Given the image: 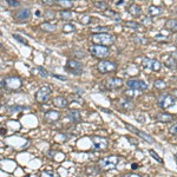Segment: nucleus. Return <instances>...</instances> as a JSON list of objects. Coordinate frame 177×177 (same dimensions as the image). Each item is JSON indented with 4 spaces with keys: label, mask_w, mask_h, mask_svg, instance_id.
<instances>
[{
    "label": "nucleus",
    "mask_w": 177,
    "mask_h": 177,
    "mask_svg": "<svg viewBox=\"0 0 177 177\" xmlns=\"http://www.w3.org/2000/svg\"><path fill=\"white\" fill-rule=\"evenodd\" d=\"M128 86L130 89L133 90H137V91H145L148 89V84L143 80H139V79H132L128 82Z\"/></svg>",
    "instance_id": "12"
},
{
    "label": "nucleus",
    "mask_w": 177,
    "mask_h": 177,
    "mask_svg": "<svg viewBox=\"0 0 177 177\" xmlns=\"http://www.w3.org/2000/svg\"><path fill=\"white\" fill-rule=\"evenodd\" d=\"M152 62L154 59H150V58H144L142 60V65L145 70H151L152 71Z\"/></svg>",
    "instance_id": "28"
},
{
    "label": "nucleus",
    "mask_w": 177,
    "mask_h": 177,
    "mask_svg": "<svg viewBox=\"0 0 177 177\" xmlns=\"http://www.w3.org/2000/svg\"><path fill=\"white\" fill-rule=\"evenodd\" d=\"M165 29L172 32H177V20L176 19H168L165 23Z\"/></svg>",
    "instance_id": "23"
},
{
    "label": "nucleus",
    "mask_w": 177,
    "mask_h": 177,
    "mask_svg": "<svg viewBox=\"0 0 177 177\" xmlns=\"http://www.w3.org/2000/svg\"><path fill=\"white\" fill-rule=\"evenodd\" d=\"M97 70L102 75L110 73V72H114V71L117 70V64L115 62H112V60H100L97 64Z\"/></svg>",
    "instance_id": "6"
},
{
    "label": "nucleus",
    "mask_w": 177,
    "mask_h": 177,
    "mask_svg": "<svg viewBox=\"0 0 177 177\" xmlns=\"http://www.w3.org/2000/svg\"><path fill=\"white\" fill-rule=\"evenodd\" d=\"M169 132L171 135H177V123H174L169 129Z\"/></svg>",
    "instance_id": "42"
},
{
    "label": "nucleus",
    "mask_w": 177,
    "mask_h": 177,
    "mask_svg": "<svg viewBox=\"0 0 177 177\" xmlns=\"http://www.w3.org/2000/svg\"><path fill=\"white\" fill-rule=\"evenodd\" d=\"M51 93H52V90L48 86H41L36 92V100L40 104H44V103L48 102Z\"/></svg>",
    "instance_id": "7"
},
{
    "label": "nucleus",
    "mask_w": 177,
    "mask_h": 177,
    "mask_svg": "<svg viewBox=\"0 0 177 177\" xmlns=\"http://www.w3.org/2000/svg\"><path fill=\"white\" fill-rule=\"evenodd\" d=\"M128 13L129 14H131L132 17H139L140 16V13H142V8H140V6L139 5H137V4H131L130 6L128 7Z\"/></svg>",
    "instance_id": "18"
},
{
    "label": "nucleus",
    "mask_w": 177,
    "mask_h": 177,
    "mask_svg": "<svg viewBox=\"0 0 177 177\" xmlns=\"http://www.w3.org/2000/svg\"><path fill=\"white\" fill-rule=\"evenodd\" d=\"M162 14V8L160 6H150L148 8V16L149 17H158Z\"/></svg>",
    "instance_id": "21"
},
{
    "label": "nucleus",
    "mask_w": 177,
    "mask_h": 177,
    "mask_svg": "<svg viewBox=\"0 0 177 177\" xmlns=\"http://www.w3.org/2000/svg\"><path fill=\"white\" fill-rule=\"evenodd\" d=\"M44 5H47V6H51V5H53L54 4V0H40Z\"/></svg>",
    "instance_id": "45"
},
{
    "label": "nucleus",
    "mask_w": 177,
    "mask_h": 177,
    "mask_svg": "<svg viewBox=\"0 0 177 177\" xmlns=\"http://www.w3.org/2000/svg\"><path fill=\"white\" fill-rule=\"evenodd\" d=\"M92 40L97 45H104V46H110L115 43L116 38L109 33H93Z\"/></svg>",
    "instance_id": "2"
},
{
    "label": "nucleus",
    "mask_w": 177,
    "mask_h": 177,
    "mask_svg": "<svg viewBox=\"0 0 177 177\" xmlns=\"http://www.w3.org/2000/svg\"><path fill=\"white\" fill-rule=\"evenodd\" d=\"M90 21H91V17L87 16V14H85V16L80 18V23L83 25H87V24H90Z\"/></svg>",
    "instance_id": "36"
},
{
    "label": "nucleus",
    "mask_w": 177,
    "mask_h": 177,
    "mask_svg": "<svg viewBox=\"0 0 177 177\" xmlns=\"http://www.w3.org/2000/svg\"><path fill=\"white\" fill-rule=\"evenodd\" d=\"M177 103V99L171 94V93H162L161 96H158L157 98V104L164 110L175 106Z\"/></svg>",
    "instance_id": "3"
},
{
    "label": "nucleus",
    "mask_w": 177,
    "mask_h": 177,
    "mask_svg": "<svg viewBox=\"0 0 177 177\" xmlns=\"http://www.w3.org/2000/svg\"><path fill=\"white\" fill-rule=\"evenodd\" d=\"M149 154L151 155V157H152V158H155V160H156L157 162H160V163H162V162H163V161H162L161 157H160V156H158L157 154H156L154 150H149Z\"/></svg>",
    "instance_id": "39"
},
{
    "label": "nucleus",
    "mask_w": 177,
    "mask_h": 177,
    "mask_svg": "<svg viewBox=\"0 0 177 177\" xmlns=\"http://www.w3.org/2000/svg\"><path fill=\"white\" fill-rule=\"evenodd\" d=\"M94 6L97 8H99V10H103V11H106V10H108V5H106L105 2H103V1H97V2H94Z\"/></svg>",
    "instance_id": "34"
},
{
    "label": "nucleus",
    "mask_w": 177,
    "mask_h": 177,
    "mask_svg": "<svg viewBox=\"0 0 177 177\" xmlns=\"http://www.w3.org/2000/svg\"><path fill=\"white\" fill-rule=\"evenodd\" d=\"M105 16L109 17V18H111V19H115V20H117V21L121 20L119 14H118L117 12H115V11H111V10H106V11H105Z\"/></svg>",
    "instance_id": "27"
},
{
    "label": "nucleus",
    "mask_w": 177,
    "mask_h": 177,
    "mask_svg": "<svg viewBox=\"0 0 177 177\" xmlns=\"http://www.w3.org/2000/svg\"><path fill=\"white\" fill-rule=\"evenodd\" d=\"M136 168H138V165H136V164L133 163V165H132V169H136Z\"/></svg>",
    "instance_id": "53"
},
{
    "label": "nucleus",
    "mask_w": 177,
    "mask_h": 177,
    "mask_svg": "<svg viewBox=\"0 0 177 177\" xmlns=\"http://www.w3.org/2000/svg\"><path fill=\"white\" fill-rule=\"evenodd\" d=\"M73 54H75L77 58H84L85 56H86V54H85L83 51H80V52H78V51H75V52H73Z\"/></svg>",
    "instance_id": "44"
},
{
    "label": "nucleus",
    "mask_w": 177,
    "mask_h": 177,
    "mask_svg": "<svg viewBox=\"0 0 177 177\" xmlns=\"http://www.w3.org/2000/svg\"><path fill=\"white\" fill-rule=\"evenodd\" d=\"M20 2L18 0H8V6L11 8H14V7H19Z\"/></svg>",
    "instance_id": "37"
},
{
    "label": "nucleus",
    "mask_w": 177,
    "mask_h": 177,
    "mask_svg": "<svg viewBox=\"0 0 177 177\" xmlns=\"http://www.w3.org/2000/svg\"><path fill=\"white\" fill-rule=\"evenodd\" d=\"M171 177H174V176H171Z\"/></svg>",
    "instance_id": "57"
},
{
    "label": "nucleus",
    "mask_w": 177,
    "mask_h": 177,
    "mask_svg": "<svg viewBox=\"0 0 177 177\" xmlns=\"http://www.w3.org/2000/svg\"><path fill=\"white\" fill-rule=\"evenodd\" d=\"M139 91H137V90H133V89H128L126 91H124V94L125 96H128V98L130 99V98H132L135 94H138Z\"/></svg>",
    "instance_id": "31"
},
{
    "label": "nucleus",
    "mask_w": 177,
    "mask_h": 177,
    "mask_svg": "<svg viewBox=\"0 0 177 177\" xmlns=\"http://www.w3.org/2000/svg\"><path fill=\"white\" fill-rule=\"evenodd\" d=\"M44 119H45L46 122H48V123H54V122H57V121L60 119V114H59L58 111L50 110V111L45 112V115H44Z\"/></svg>",
    "instance_id": "15"
},
{
    "label": "nucleus",
    "mask_w": 177,
    "mask_h": 177,
    "mask_svg": "<svg viewBox=\"0 0 177 177\" xmlns=\"http://www.w3.org/2000/svg\"><path fill=\"white\" fill-rule=\"evenodd\" d=\"M37 71H38L39 75H40L41 77H44V78H46V77H47V72H46V70L44 69V67L39 66V67H37Z\"/></svg>",
    "instance_id": "41"
},
{
    "label": "nucleus",
    "mask_w": 177,
    "mask_h": 177,
    "mask_svg": "<svg viewBox=\"0 0 177 177\" xmlns=\"http://www.w3.org/2000/svg\"><path fill=\"white\" fill-rule=\"evenodd\" d=\"M75 31H76V26H75L73 24L71 23L64 24V26H63V32H64V33H71V32H75Z\"/></svg>",
    "instance_id": "26"
},
{
    "label": "nucleus",
    "mask_w": 177,
    "mask_h": 177,
    "mask_svg": "<svg viewBox=\"0 0 177 177\" xmlns=\"http://www.w3.org/2000/svg\"><path fill=\"white\" fill-rule=\"evenodd\" d=\"M91 140L93 142V149H96V150H105L109 145V140L105 137L92 136Z\"/></svg>",
    "instance_id": "10"
},
{
    "label": "nucleus",
    "mask_w": 177,
    "mask_h": 177,
    "mask_svg": "<svg viewBox=\"0 0 177 177\" xmlns=\"http://www.w3.org/2000/svg\"><path fill=\"white\" fill-rule=\"evenodd\" d=\"M125 128L128 129L129 131H131V132H133L136 136H138V137H140V138L143 139V140H145V142H148V143H154L155 139L151 137V136H149L148 133H145V132H143V131L138 130V129H136L135 126H132L131 124H125Z\"/></svg>",
    "instance_id": "8"
},
{
    "label": "nucleus",
    "mask_w": 177,
    "mask_h": 177,
    "mask_svg": "<svg viewBox=\"0 0 177 177\" xmlns=\"http://www.w3.org/2000/svg\"><path fill=\"white\" fill-rule=\"evenodd\" d=\"M89 51L90 53L92 54L94 58H98V59H104L106 58L109 54H110V48L109 46H104V45H91L89 47Z\"/></svg>",
    "instance_id": "5"
},
{
    "label": "nucleus",
    "mask_w": 177,
    "mask_h": 177,
    "mask_svg": "<svg viewBox=\"0 0 177 177\" xmlns=\"http://www.w3.org/2000/svg\"><path fill=\"white\" fill-rule=\"evenodd\" d=\"M128 139H129V142H131L132 144H135V145H136V142H135V140H133L132 138H128Z\"/></svg>",
    "instance_id": "52"
},
{
    "label": "nucleus",
    "mask_w": 177,
    "mask_h": 177,
    "mask_svg": "<svg viewBox=\"0 0 177 177\" xmlns=\"http://www.w3.org/2000/svg\"><path fill=\"white\" fill-rule=\"evenodd\" d=\"M53 104L57 106V108H66L67 106V104H69V102H67V99L65 98V97H63V96H58V97H56V98H53Z\"/></svg>",
    "instance_id": "19"
},
{
    "label": "nucleus",
    "mask_w": 177,
    "mask_h": 177,
    "mask_svg": "<svg viewBox=\"0 0 177 177\" xmlns=\"http://www.w3.org/2000/svg\"><path fill=\"white\" fill-rule=\"evenodd\" d=\"M65 66H66V70L73 75H82L83 73V65L78 60H67Z\"/></svg>",
    "instance_id": "9"
},
{
    "label": "nucleus",
    "mask_w": 177,
    "mask_h": 177,
    "mask_svg": "<svg viewBox=\"0 0 177 177\" xmlns=\"http://www.w3.org/2000/svg\"><path fill=\"white\" fill-rule=\"evenodd\" d=\"M132 40H133L136 44H144L146 41L145 38H143V37H140V36H133V37H132Z\"/></svg>",
    "instance_id": "35"
},
{
    "label": "nucleus",
    "mask_w": 177,
    "mask_h": 177,
    "mask_svg": "<svg viewBox=\"0 0 177 177\" xmlns=\"http://www.w3.org/2000/svg\"><path fill=\"white\" fill-rule=\"evenodd\" d=\"M57 5L60 6L62 8H64V10H69V8H71L73 6V4H72L71 0H57Z\"/></svg>",
    "instance_id": "24"
},
{
    "label": "nucleus",
    "mask_w": 177,
    "mask_h": 177,
    "mask_svg": "<svg viewBox=\"0 0 177 177\" xmlns=\"http://www.w3.org/2000/svg\"><path fill=\"white\" fill-rule=\"evenodd\" d=\"M171 94H172V96H174V97H175V98L177 99V89L172 90V91H171Z\"/></svg>",
    "instance_id": "50"
},
{
    "label": "nucleus",
    "mask_w": 177,
    "mask_h": 177,
    "mask_svg": "<svg viewBox=\"0 0 177 177\" xmlns=\"http://www.w3.org/2000/svg\"><path fill=\"white\" fill-rule=\"evenodd\" d=\"M155 119L158 121V122H162V123H170L174 121V117L170 114H167V112H162V114H157L155 116Z\"/></svg>",
    "instance_id": "17"
},
{
    "label": "nucleus",
    "mask_w": 177,
    "mask_h": 177,
    "mask_svg": "<svg viewBox=\"0 0 177 177\" xmlns=\"http://www.w3.org/2000/svg\"><path fill=\"white\" fill-rule=\"evenodd\" d=\"M118 161H119L118 156H109V157H104V158H102V160L98 161V168L102 170H105V171L112 170L117 167Z\"/></svg>",
    "instance_id": "4"
},
{
    "label": "nucleus",
    "mask_w": 177,
    "mask_h": 177,
    "mask_svg": "<svg viewBox=\"0 0 177 177\" xmlns=\"http://www.w3.org/2000/svg\"><path fill=\"white\" fill-rule=\"evenodd\" d=\"M25 110V106H10L8 111L10 112H18V111H23Z\"/></svg>",
    "instance_id": "38"
},
{
    "label": "nucleus",
    "mask_w": 177,
    "mask_h": 177,
    "mask_svg": "<svg viewBox=\"0 0 177 177\" xmlns=\"http://www.w3.org/2000/svg\"><path fill=\"white\" fill-rule=\"evenodd\" d=\"M30 17H31V10L27 7L20 8L16 14H14V18H16V20H18V21H25V20H27Z\"/></svg>",
    "instance_id": "13"
},
{
    "label": "nucleus",
    "mask_w": 177,
    "mask_h": 177,
    "mask_svg": "<svg viewBox=\"0 0 177 177\" xmlns=\"http://www.w3.org/2000/svg\"><path fill=\"white\" fill-rule=\"evenodd\" d=\"M122 177H140V176L137 175V174H126V175H124Z\"/></svg>",
    "instance_id": "49"
},
{
    "label": "nucleus",
    "mask_w": 177,
    "mask_h": 177,
    "mask_svg": "<svg viewBox=\"0 0 177 177\" xmlns=\"http://www.w3.org/2000/svg\"><path fill=\"white\" fill-rule=\"evenodd\" d=\"M40 29L44 32H47V33H52L57 30V26L52 23H48V21H45L40 25Z\"/></svg>",
    "instance_id": "20"
},
{
    "label": "nucleus",
    "mask_w": 177,
    "mask_h": 177,
    "mask_svg": "<svg viewBox=\"0 0 177 177\" xmlns=\"http://www.w3.org/2000/svg\"><path fill=\"white\" fill-rule=\"evenodd\" d=\"M142 21H143V24H144V25H150V24H151V20H150V18H143V20H142Z\"/></svg>",
    "instance_id": "48"
},
{
    "label": "nucleus",
    "mask_w": 177,
    "mask_h": 177,
    "mask_svg": "<svg viewBox=\"0 0 177 177\" xmlns=\"http://www.w3.org/2000/svg\"><path fill=\"white\" fill-rule=\"evenodd\" d=\"M123 0H119V1H117V4H116V5H117V6H121V5H123Z\"/></svg>",
    "instance_id": "51"
},
{
    "label": "nucleus",
    "mask_w": 177,
    "mask_h": 177,
    "mask_svg": "<svg viewBox=\"0 0 177 177\" xmlns=\"http://www.w3.org/2000/svg\"><path fill=\"white\" fill-rule=\"evenodd\" d=\"M59 16H60V18L64 19V20H71L72 17H73V13H72L71 11H69V10H65V11H62V12L59 13Z\"/></svg>",
    "instance_id": "29"
},
{
    "label": "nucleus",
    "mask_w": 177,
    "mask_h": 177,
    "mask_svg": "<svg viewBox=\"0 0 177 177\" xmlns=\"http://www.w3.org/2000/svg\"><path fill=\"white\" fill-rule=\"evenodd\" d=\"M163 64L165 67L169 70H176L177 69V59L172 56H164L163 57Z\"/></svg>",
    "instance_id": "14"
},
{
    "label": "nucleus",
    "mask_w": 177,
    "mask_h": 177,
    "mask_svg": "<svg viewBox=\"0 0 177 177\" xmlns=\"http://www.w3.org/2000/svg\"><path fill=\"white\" fill-rule=\"evenodd\" d=\"M124 26L125 27H128V29H133V30H137L139 29V25L138 23H135V21H126V23H124Z\"/></svg>",
    "instance_id": "30"
},
{
    "label": "nucleus",
    "mask_w": 177,
    "mask_h": 177,
    "mask_svg": "<svg viewBox=\"0 0 177 177\" xmlns=\"http://www.w3.org/2000/svg\"><path fill=\"white\" fill-rule=\"evenodd\" d=\"M123 84H124V80L122 79V78L111 77L106 80V83H105V87H106L108 90H116V89L123 86Z\"/></svg>",
    "instance_id": "11"
},
{
    "label": "nucleus",
    "mask_w": 177,
    "mask_h": 177,
    "mask_svg": "<svg viewBox=\"0 0 177 177\" xmlns=\"http://www.w3.org/2000/svg\"><path fill=\"white\" fill-rule=\"evenodd\" d=\"M12 37H13V38H14V39H17V40H18L19 43H21V44H24V45H27V40H26V39L24 38V37H21L20 34H17V33H13V34H12Z\"/></svg>",
    "instance_id": "32"
},
{
    "label": "nucleus",
    "mask_w": 177,
    "mask_h": 177,
    "mask_svg": "<svg viewBox=\"0 0 177 177\" xmlns=\"http://www.w3.org/2000/svg\"><path fill=\"white\" fill-rule=\"evenodd\" d=\"M66 117H67V119L71 123L75 124L79 123L82 121V116H80V112L78 110H70L69 112H67V115H66Z\"/></svg>",
    "instance_id": "16"
},
{
    "label": "nucleus",
    "mask_w": 177,
    "mask_h": 177,
    "mask_svg": "<svg viewBox=\"0 0 177 177\" xmlns=\"http://www.w3.org/2000/svg\"><path fill=\"white\" fill-rule=\"evenodd\" d=\"M154 86L155 89H157V90H164V89H167L168 84L163 79H156L154 82Z\"/></svg>",
    "instance_id": "25"
},
{
    "label": "nucleus",
    "mask_w": 177,
    "mask_h": 177,
    "mask_svg": "<svg viewBox=\"0 0 177 177\" xmlns=\"http://www.w3.org/2000/svg\"><path fill=\"white\" fill-rule=\"evenodd\" d=\"M5 132H6V130H4V128H2V129H1V133H2V135H4V133H5Z\"/></svg>",
    "instance_id": "54"
},
{
    "label": "nucleus",
    "mask_w": 177,
    "mask_h": 177,
    "mask_svg": "<svg viewBox=\"0 0 177 177\" xmlns=\"http://www.w3.org/2000/svg\"><path fill=\"white\" fill-rule=\"evenodd\" d=\"M176 44H177V37H176Z\"/></svg>",
    "instance_id": "56"
},
{
    "label": "nucleus",
    "mask_w": 177,
    "mask_h": 177,
    "mask_svg": "<svg viewBox=\"0 0 177 177\" xmlns=\"http://www.w3.org/2000/svg\"><path fill=\"white\" fill-rule=\"evenodd\" d=\"M45 18H46V19H53L54 17H56V14H54V12L53 11H47L46 13H45Z\"/></svg>",
    "instance_id": "43"
},
{
    "label": "nucleus",
    "mask_w": 177,
    "mask_h": 177,
    "mask_svg": "<svg viewBox=\"0 0 177 177\" xmlns=\"http://www.w3.org/2000/svg\"><path fill=\"white\" fill-rule=\"evenodd\" d=\"M54 78H57V79H59V80H63V82H66L67 80V78L65 77V76H59V75H53Z\"/></svg>",
    "instance_id": "47"
},
{
    "label": "nucleus",
    "mask_w": 177,
    "mask_h": 177,
    "mask_svg": "<svg viewBox=\"0 0 177 177\" xmlns=\"http://www.w3.org/2000/svg\"><path fill=\"white\" fill-rule=\"evenodd\" d=\"M23 86V82L19 77H7L1 79V87L7 91H18Z\"/></svg>",
    "instance_id": "1"
},
{
    "label": "nucleus",
    "mask_w": 177,
    "mask_h": 177,
    "mask_svg": "<svg viewBox=\"0 0 177 177\" xmlns=\"http://www.w3.org/2000/svg\"><path fill=\"white\" fill-rule=\"evenodd\" d=\"M41 177H53V171H50V172L44 171V172L41 174Z\"/></svg>",
    "instance_id": "46"
},
{
    "label": "nucleus",
    "mask_w": 177,
    "mask_h": 177,
    "mask_svg": "<svg viewBox=\"0 0 177 177\" xmlns=\"http://www.w3.org/2000/svg\"><path fill=\"white\" fill-rule=\"evenodd\" d=\"M175 158H176V161H177V154L175 155Z\"/></svg>",
    "instance_id": "55"
},
{
    "label": "nucleus",
    "mask_w": 177,
    "mask_h": 177,
    "mask_svg": "<svg viewBox=\"0 0 177 177\" xmlns=\"http://www.w3.org/2000/svg\"><path fill=\"white\" fill-rule=\"evenodd\" d=\"M161 62L160 60H157V59H154V62H152V71L154 72H158L160 70H161Z\"/></svg>",
    "instance_id": "33"
},
{
    "label": "nucleus",
    "mask_w": 177,
    "mask_h": 177,
    "mask_svg": "<svg viewBox=\"0 0 177 177\" xmlns=\"http://www.w3.org/2000/svg\"><path fill=\"white\" fill-rule=\"evenodd\" d=\"M109 27H106V26H98V27H94V29H92V32H94V33H98V32H103V31H108ZM104 33V32H103Z\"/></svg>",
    "instance_id": "40"
},
{
    "label": "nucleus",
    "mask_w": 177,
    "mask_h": 177,
    "mask_svg": "<svg viewBox=\"0 0 177 177\" xmlns=\"http://www.w3.org/2000/svg\"><path fill=\"white\" fill-rule=\"evenodd\" d=\"M121 108H123L124 110H133L135 104L129 98H124V99L121 100Z\"/></svg>",
    "instance_id": "22"
}]
</instances>
